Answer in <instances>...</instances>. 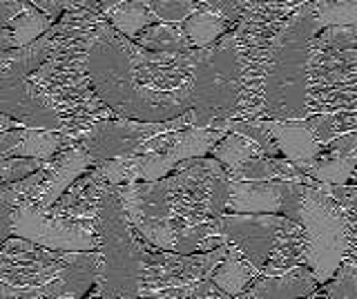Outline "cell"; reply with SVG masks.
<instances>
[{"label": "cell", "instance_id": "obj_1", "mask_svg": "<svg viewBox=\"0 0 357 299\" xmlns=\"http://www.w3.org/2000/svg\"><path fill=\"white\" fill-rule=\"evenodd\" d=\"M195 59L197 47L143 49L103 20L96 27L85 65L94 92L116 116L167 121L190 109Z\"/></svg>", "mask_w": 357, "mask_h": 299}, {"label": "cell", "instance_id": "obj_2", "mask_svg": "<svg viewBox=\"0 0 357 299\" xmlns=\"http://www.w3.org/2000/svg\"><path fill=\"white\" fill-rule=\"evenodd\" d=\"M228 185V170L206 154L178 161L161 179L130 181L114 187L128 215L167 219L172 226L183 228L226 213Z\"/></svg>", "mask_w": 357, "mask_h": 299}, {"label": "cell", "instance_id": "obj_3", "mask_svg": "<svg viewBox=\"0 0 357 299\" xmlns=\"http://www.w3.org/2000/svg\"><path fill=\"white\" fill-rule=\"evenodd\" d=\"M321 27L310 3L299 5L264 49V114L261 118H306L308 40Z\"/></svg>", "mask_w": 357, "mask_h": 299}, {"label": "cell", "instance_id": "obj_4", "mask_svg": "<svg viewBox=\"0 0 357 299\" xmlns=\"http://www.w3.org/2000/svg\"><path fill=\"white\" fill-rule=\"evenodd\" d=\"M94 230L98 237L100 273L87 295L105 299L139 297L145 268V250L150 243L130 224L116 194V187L112 183H107L103 192L98 194Z\"/></svg>", "mask_w": 357, "mask_h": 299}, {"label": "cell", "instance_id": "obj_5", "mask_svg": "<svg viewBox=\"0 0 357 299\" xmlns=\"http://www.w3.org/2000/svg\"><path fill=\"white\" fill-rule=\"evenodd\" d=\"M306 232V266L317 284L331 279L346 257L357 252V224L346 219L331 194L315 185H304L295 217Z\"/></svg>", "mask_w": 357, "mask_h": 299}, {"label": "cell", "instance_id": "obj_6", "mask_svg": "<svg viewBox=\"0 0 357 299\" xmlns=\"http://www.w3.org/2000/svg\"><path fill=\"white\" fill-rule=\"evenodd\" d=\"M65 250L22 237L0 241V299H63Z\"/></svg>", "mask_w": 357, "mask_h": 299}, {"label": "cell", "instance_id": "obj_7", "mask_svg": "<svg viewBox=\"0 0 357 299\" xmlns=\"http://www.w3.org/2000/svg\"><path fill=\"white\" fill-rule=\"evenodd\" d=\"M239 98V61L232 31L219 36L208 47H197L190 83V107L195 125L208 128L210 121L228 118Z\"/></svg>", "mask_w": 357, "mask_h": 299}, {"label": "cell", "instance_id": "obj_8", "mask_svg": "<svg viewBox=\"0 0 357 299\" xmlns=\"http://www.w3.org/2000/svg\"><path fill=\"white\" fill-rule=\"evenodd\" d=\"M357 112V47L319 49L308 40L306 116Z\"/></svg>", "mask_w": 357, "mask_h": 299}, {"label": "cell", "instance_id": "obj_9", "mask_svg": "<svg viewBox=\"0 0 357 299\" xmlns=\"http://www.w3.org/2000/svg\"><path fill=\"white\" fill-rule=\"evenodd\" d=\"M188 125H195V109L190 107L183 114L167 121H139V118H126V116H107L92 123L87 130L81 132L78 141L87 150L92 165L116 159V157H130L137 154L141 143L150 137L161 135V132L181 130Z\"/></svg>", "mask_w": 357, "mask_h": 299}, {"label": "cell", "instance_id": "obj_10", "mask_svg": "<svg viewBox=\"0 0 357 299\" xmlns=\"http://www.w3.org/2000/svg\"><path fill=\"white\" fill-rule=\"evenodd\" d=\"M11 235L50 250H98V237L92 224L54 217L40 210L31 199H22L14 206Z\"/></svg>", "mask_w": 357, "mask_h": 299}, {"label": "cell", "instance_id": "obj_11", "mask_svg": "<svg viewBox=\"0 0 357 299\" xmlns=\"http://www.w3.org/2000/svg\"><path fill=\"white\" fill-rule=\"evenodd\" d=\"M29 70H0V112L27 128H45L63 132L61 118L45 103L33 83L27 79Z\"/></svg>", "mask_w": 357, "mask_h": 299}, {"label": "cell", "instance_id": "obj_12", "mask_svg": "<svg viewBox=\"0 0 357 299\" xmlns=\"http://www.w3.org/2000/svg\"><path fill=\"white\" fill-rule=\"evenodd\" d=\"M279 219L282 215L268 213H221L217 226L226 243L237 248L261 273V266L273 248Z\"/></svg>", "mask_w": 357, "mask_h": 299}, {"label": "cell", "instance_id": "obj_13", "mask_svg": "<svg viewBox=\"0 0 357 299\" xmlns=\"http://www.w3.org/2000/svg\"><path fill=\"white\" fill-rule=\"evenodd\" d=\"M89 168H92V159H89L83 143L81 141L67 143L65 148H61L47 161V172H45V179L38 185L33 204L40 210H47L65 192V187Z\"/></svg>", "mask_w": 357, "mask_h": 299}, {"label": "cell", "instance_id": "obj_14", "mask_svg": "<svg viewBox=\"0 0 357 299\" xmlns=\"http://www.w3.org/2000/svg\"><path fill=\"white\" fill-rule=\"evenodd\" d=\"M282 179L268 181H232L228 185L226 213H268L279 215L286 194Z\"/></svg>", "mask_w": 357, "mask_h": 299}, {"label": "cell", "instance_id": "obj_15", "mask_svg": "<svg viewBox=\"0 0 357 299\" xmlns=\"http://www.w3.org/2000/svg\"><path fill=\"white\" fill-rule=\"evenodd\" d=\"M317 288L315 277L306 263L295 266L286 273L277 275H257L255 282L245 288L239 299H293L308 297Z\"/></svg>", "mask_w": 357, "mask_h": 299}, {"label": "cell", "instance_id": "obj_16", "mask_svg": "<svg viewBox=\"0 0 357 299\" xmlns=\"http://www.w3.org/2000/svg\"><path fill=\"white\" fill-rule=\"evenodd\" d=\"M259 123L275 141V146L284 159L290 163H301L308 159H315L321 146L312 137L306 121H284V118H259Z\"/></svg>", "mask_w": 357, "mask_h": 299}, {"label": "cell", "instance_id": "obj_17", "mask_svg": "<svg viewBox=\"0 0 357 299\" xmlns=\"http://www.w3.org/2000/svg\"><path fill=\"white\" fill-rule=\"evenodd\" d=\"M301 263H306V232L297 219L282 215L275 232L273 248L261 266V275L286 273Z\"/></svg>", "mask_w": 357, "mask_h": 299}, {"label": "cell", "instance_id": "obj_18", "mask_svg": "<svg viewBox=\"0 0 357 299\" xmlns=\"http://www.w3.org/2000/svg\"><path fill=\"white\" fill-rule=\"evenodd\" d=\"M226 246H228L226 254H223L221 261L215 266V270H212L210 277L226 297H237L255 282V277L259 275V270H257L237 248H232L230 243H226Z\"/></svg>", "mask_w": 357, "mask_h": 299}, {"label": "cell", "instance_id": "obj_19", "mask_svg": "<svg viewBox=\"0 0 357 299\" xmlns=\"http://www.w3.org/2000/svg\"><path fill=\"white\" fill-rule=\"evenodd\" d=\"M297 168L319 183H355V165L357 154H344V157H328V154H317L315 159L295 163Z\"/></svg>", "mask_w": 357, "mask_h": 299}, {"label": "cell", "instance_id": "obj_20", "mask_svg": "<svg viewBox=\"0 0 357 299\" xmlns=\"http://www.w3.org/2000/svg\"><path fill=\"white\" fill-rule=\"evenodd\" d=\"M74 139L63 135L56 130H45V128H27L22 125L20 141L14 150V157H31V159H52L61 148Z\"/></svg>", "mask_w": 357, "mask_h": 299}, {"label": "cell", "instance_id": "obj_21", "mask_svg": "<svg viewBox=\"0 0 357 299\" xmlns=\"http://www.w3.org/2000/svg\"><path fill=\"white\" fill-rule=\"evenodd\" d=\"M208 157L217 159L226 170H234L237 165L250 159H257V157H266V154L252 139L239 135V132H226V135L208 150Z\"/></svg>", "mask_w": 357, "mask_h": 299}, {"label": "cell", "instance_id": "obj_22", "mask_svg": "<svg viewBox=\"0 0 357 299\" xmlns=\"http://www.w3.org/2000/svg\"><path fill=\"white\" fill-rule=\"evenodd\" d=\"M105 20L121 36H126L130 40L137 38L141 29L156 23L148 7V0H123V3L109 9Z\"/></svg>", "mask_w": 357, "mask_h": 299}, {"label": "cell", "instance_id": "obj_23", "mask_svg": "<svg viewBox=\"0 0 357 299\" xmlns=\"http://www.w3.org/2000/svg\"><path fill=\"white\" fill-rule=\"evenodd\" d=\"M181 27L190 43H192V47H208L230 29L223 16H219L210 5L199 7L195 14H190L181 23Z\"/></svg>", "mask_w": 357, "mask_h": 299}, {"label": "cell", "instance_id": "obj_24", "mask_svg": "<svg viewBox=\"0 0 357 299\" xmlns=\"http://www.w3.org/2000/svg\"><path fill=\"white\" fill-rule=\"evenodd\" d=\"M310 299H357V252H346V257L333 273L331 279L317 284L308 295Z\"/></svg>", "mask_w": 357, "mask_h": 299}, {"label": "cell", "instance_id": "obj_25", "mask_svg": "<svg viewBox=\"0 0 357 299\" xmlns=\"http://www.w3.org/2000/svg\"><path fill=\"white\" fill-rule=\"evenodd\" d=\"M134 43L150 52H185L192 47L183 27L176 23H152L139 31Z\"/></svg>", "mask_w": 357, "mask_h": 299}, {"label": "cell", "instance_id": "obj_26", "mask_svg": "<svg viewBox=\"0 0 357 299\" xmlns=\"http://www.w3.org/2000/svg\"><path fill=\"white\" fill-rule=\"evenodd\" d=\"M304 121L319 146H326L335 137L357 130V112H324L306 116Z\"/></svg>", "mask_w": 357, "mask_h": 299}, {"label": "cell", "instance_id": "obj_27", "mask_svg": "<svg viewBox=\"0 0 357 299\" xmlns=\"http://www.w3.org/2000/svg\"><path fill=\"white\" fill-rule=\"evenodd\" d=\"M310 12L319 27L357 25V0H310Z\"/></svg>", "mask_w": 357, "mask_h": 299}, {"label": "cell", "instance_id": "obj_28", "mask_svg": "<svg viewBox=\"0 0 357 299\" xmlns=\"http://www.w3.org/2000/svg\"><path fill=\"white\" fill-rule=\"evenodd\" d=\"M50 25H52V18L45 16L31 5L25 12H20L7 27L11 29V36H14V47H25L31 40H36L43 31H47Z\"/></svg>", "mask_w": 357, "mask_h": 299}, {"label": "cell", "instance_id": "obj_29", "mask_svg": "<svg viewBox=\"0 0 357 299\" xmlns=\"http://www.w3.org/2000/svg\"><path fill=\"white\" fill-rule=\"evenodd\" d=\"M206 3H201V0H148V7L156 23L176 25H181L190 14H195Z\"/></svg>", "mask_w": 357, "mask_h": 299}, {"label": "cell", "instance_id": "obj_30", "mask_svg": "<svg viewBox=\"0 0 357 299\" xmlns=\"http://www.w3.org/2000/svg\"><path fill=\"white\" fill-rule=\"evenodd\" d=\"M312 47L319 49H351L357 47V25H335L321 27L310 38Z\"/></svg>", "mask_w": 357, "mask_h": 299}, {"label": "cell", "instance_id": "obj_31", "mask_svg": "<svg viewBox=\"0 0 357 299\" xmlns=\"http://www.w3.org/2000/svg\"><path fill=\"white\" fill-rule=\"evenodd\" d=\"M18 201H22V197L16 183H0V241L11 235V213Z\"/></svg>", "mask_w": 357, "mask_h": 299}, {"label": "cell", "instance_id": "obj_32", "mask_svg": "<svg viewBox=\"0 0 357 299\" xmlns=\"http://www.w3.org/2000/svg\"><path fill=\"white\" fill-rule=\"evenodd\" d=\"M27 7H31L27 0H0V27H7Z\"/></svg>", "mask_w": 357, "mask_h": 299}, {"label": "cell", "instance_id": "obj_33", "mask_svg": "<svg viewBox=\"0 0 357 299\" xmlns=\"http://www.w3.org/2000/svg\"><path fill=\"white\" fill-rule=\"evenodd\" d=\"M27 3H31L45 16H50L52 23H54V20H59V16L63 14V9H65V0H27Z\"/></svg>", "mask_w": 357, "mask_h": 299}, {"label": "cell", "instance_id": "obj_34", "mask_svg": "<svg viewBox=\"0 0 357 299\" xmlns=\"http://www.w3.org/2000/svg\"><path fill=\"white\" fill-rule=\"evenodd\" d=\"M14 47V36H11L9 27H0V52Z\"/></svg>", "mask_w": 357, "mask_h": 299}, {"label": "cell", "instance_id": "obj_35", "mask_svg": "<svg viewBox=\"0 0 357 299\" xmlns=\"http://www.w3.org/2000/svg\"><path fill=\"white\" fill-rule=\"evenodd\" d=\"M16 125H20L18 121H14L11 116H7V114L0 112V132H3V130H9V128H16Z\"/></svg>", "mask_w": 357, "mask_h": 299}, {"label": "cell", "instance_id": "obj_36", "mask_svg": "<svg viewBox=\"0 0 357 299\" xmlns=\"http://www.w3.org/2000/svg\"><path fill=\"white\" fill-rule=\"evenodd\" d=\"M271 3L286 5V7H299V5H304V3H310V0H271Z\"/></svg>", "mask_w": 357, "mask_h": 299}, {"label": "cell", "instance_id": "obj_37", "mask_svg": "<svg viewBox=\"0 0 357 299\" xmlns=\"http://www.w3.org/2000/svg\"><path fill=\"white\" fill-rule=\"evenodd\" d=\"M201 3H206V5H210V7H215V5H217V0H201Z\"/></svg>", "mask_w": 357, "mask_h": 299}]
</instances>
